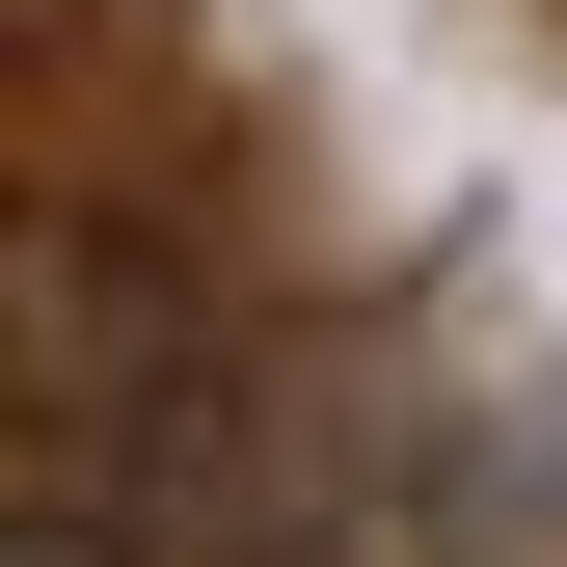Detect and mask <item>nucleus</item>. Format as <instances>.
I'll return each instance as SVG.
<instances>
[{"instance_id":"f257e3e1","label":"nucleus","mask_w":567,"mask_h":567,"mask_svg":"<svg viewBox=\"0 0 567 567\" xmlns=\"http://www.w3.org/2000/svg\"><path fill=\"white\" fill-rule=\"evenodd\" d=\"M0 567H163V540H135V514H109V486H82V460H54V433H28V514H0Z\"/></svg>"}]
</instances>
